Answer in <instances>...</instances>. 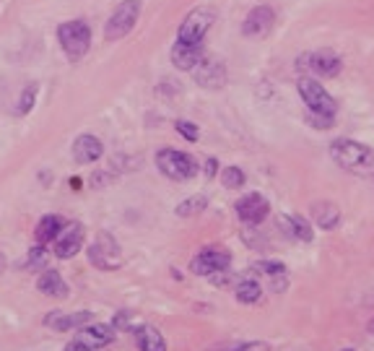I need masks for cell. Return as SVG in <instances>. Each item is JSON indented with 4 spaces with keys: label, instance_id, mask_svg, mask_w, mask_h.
I'll use <instances>...</instances> for the list:
<instances>
[{
    "label": "cell",
    "instance_id": "cell-1",
    "mask_svg": "<svg viewBox=\"0 0 374 351\" xmlns=\"http://www.w3.org/2000/svg\"><path fill=\"white\" fill-rule=\"evenodd\" d=\"M330 153H333V159L341 167L351 169V172H372L374 169V151L369 146L359 144V141H351V138H338V141H333Z\"/></svg>",
    "mask_w": 374,
    "mask_h": 351
},
{
    "label": "cell",
    "instance_id": "cell-2",
    "mask_svg": "<svg viewBox=\"0 0 374 351\" xmlns=\"http://www.w3.org/2000/svg\"><path fill=\"white\" fill-rule=\"evenodd\" d=\"M57 39H60L62 53L68 55L70 60H81L92 47V26L84 18L65 21L57 26Z\"/></svg>",
    "mask_w": 374,
    "mask_h": 351
},
{
    "label": "cell",
    "instance_id": "cell-3",
    "mask_svg": "<svg viewBox=\"0 0 374 351\" xmlns=\"http://www.w3.org/2000/svg\"><path fill=\"white\" fill-rule=\"evenodd\" d=\"M216 21V11L214 8H206L200 6L195 11L185 16V21L180 23V31H177V42H182V45H200L203 37L208 34V29L214 26Z\"/></svg>",
    "mask_w": 374,
    "mask_h": 351
},
{
    "label": "cell",
    "instance_id": "cell-4",
    "mask_svg": "<svg viewBox=\"0 0 374 351\" xmlns=\"http://www.w3.org/2000/svg\"><path fill=\"white\" fill-rule=\"evenodd\" d=\"M138 16H141V0H123L109 16L107 26H104V39L115 42V39L128 37L130 31L136 29Z\"/></svg>",
    "mask_w": 374,
    "mask_h": 351
},
{
    "label": "cell",
    "instance_id": "cell-5",
    "mask_svg": "<svg viewBox=\"0 0 374 351\" xmlns=\"http://www.w3.org/2000/svg\"><path fill=\"white\" fill-rule=\"evenodd\" d=\"M156 167L161 175L172 177V180H190L198 172V164L190 153L175 151V148H161L156 153Z\"/></svg>",
    "mask_w": 374,
    "mask_h": 351
},
{
    "label": "cell",
    "instance_id": "cell-6",
    "mask_svg": "<svg viewBox=\"0 0 374 351\" xmlns=\"http://www.w3.org/2000/svg\"><path fill=\"white\" fill-rule=\"evenodd\" d=\"M299 94L312 115H325V117H336V99L325 92V86L312 81V78H302L299 81Z\"/></svg>",
    "mask_w": 374,
    "mask_h": 351
},
{
    "label": "cell",
    "instance_id": "cell-7",
    "mask_svg": "<svg viewBox=\"0 0 374 351\" xmlns=\"http://www.w3.org/2000/svg\"><path fill=\"white\" fill-rule=\"evenodd\" d=\"M89 258L101 271H117V268L123 266V252H120V244L115 242L112 234L97 237V242L89 247Z\"/></svg>",
    "mask_w": 374,
    "mask_h": 351
},
{
    "label": "cell",
    "instance_id": "cell-8",
    "mask_svg": "<svg viewBox=\"0 0 374 351\" xmlns=\"http://www.w3.org/2000/svg\"><path fill=\"white\" fill-rule=\"evenodd\" d=\"M231 263V255L221 247H206L200 250L190 263V271L195 276H214V274H221L226 271Z\"/></svg>",
    "mask_w": 374,
    "mask_h": 351
},
{
    "label": "cell",
    "instance_id": "cell-9",
    "mask_svg": "<svg viewBox=\"0 0 374 351\" xmlns=\"http://www.w3.org/2000/svg\"><path fill=\"white\" fill-rule=\"evenodd\" d=\"M273 23H275V14L273 8L268 6H258L252 8L247 14L245 23H242V34L250 39H265L270 31H273Z\"/></svg>",
    "mask_w": 374,
    "mask_h": 351
},
{
    "label": "cell",
    "instance_id": "cell-10",
    "mask_svg": "<svg viewBox=\"0 0 374 351\" xmlns=\"http://www.w3.org/2000/svg\"><path fill=\"white\" fill-rule=\"evenodd\" d=\"M84 247V227L78 222L65 224L60 230V234L55 237V255L57 258H73Z\"/></svg>",
    "mask_w": 374,
    "mask_h": 351
},
{
    "label": "cell",
    "instance_id": "cell-11",
    "mask_svg": "<svg viewBox=\"0 0 374 351\" xmlns=\"http://www.w3.org/2000/svg\"><path fill=\"white\" fill-rule=\"evenodd\" d=\"M192 70H195L198 86H203V89H221L226 84V65L216 58H203Z\"/></svg>",
    "mask_w": 374,
    "mask_h": 351
},
{
    "label": "cell",
    "instance_id": "cell-12",
    "mask_svg": "<svg viewBox=\"0 0 374 351\" xmlns=\"http://www.w3.org/2000/svg\"><path fill=\"white\" fill-rule=\"evenodd\" d=\"M237 216L242 219L245 224H260L263 219H265L268 214H270V203H268L260 193H250V195H245V198L237 200Z\"/></svg>",
    "mask_w": 374,
    "mask_h": 351
},
{
    "label": "cell",
    "instance_id": "cell-13",
    "mask_svg": "<svg viewBox=\"0 0 374 351\" xmlns=\"http://www.w3.org/2000/svg\"><path fill=\"white\" fill-rule=\"evenodd\" d=\"M307 68L312 70V73H317V76H325V78H333L341 73V68H343V60H341V55L330 53V50H320V53H312L309 58H307Z\"/></svg>",
    "mask_w": 374,
    "mask_h": 351
},
{
    "label": "cell",
    "instance_id": "cell-14",
    "mask_svg": "<svg viewBox=\"0 0 374 351\" xmlns=\"http://www.w3.org/2000/svg\"><path fill=\"white\" fill-rule=\"evenodd\" d=\"M101 153H104V146L97 136H84L76 138V144H73V156H76L78 164H94V161L101 159Z\"/></svg>",
    "mask_w": 374,
    "mask_h": 351
},
{
    "label": "cell",
    "instance_id": "cell-15",
    "mask_svg": "<svg viewBox=\"0 0 374 351\" xmlns=\"http://www.w3.org/2000/svg\"><path fill=\"white\" fill-rule=\"evenodd\" d=\"M94 315L92 313H53L45 318V325L47 328H55L65 333V330H73V328H84L86 323H92Z\"/></svg>",
    "mask_w": 374,
    "mask_h": 351
},
{
    "label": "cell",
    "instance_id": "cell-16",
    "mask_svg": "<svg viewBox=\"0 0 374 351\" xmlns=\"http://www.w3.org/2000/svg\"><path fill=\"white\" fill-rule=\"evenodd\" d=\"M78 341L86 346H107L115 341V325H104V323H86L81 328V336Z\"/></svg>",
    "mask_w": 374,
    "mask_h": 351
},
{
    "label": "cell",
    "instance_id": "cell-17",
    "mask_svg": "<svg viewBox=\"0 0 374 351\" xmlns=\"http://www.w3.org/2000/svg\"><path fill=\"white\" fill-rule=\"evenodd\" d=\"M133 336H136V344L141 351H167V338L153 325H136Z\"/></svg>",
    "mask_w": 374,
    "mask_h": 351
},
{
    "label": "cell",
    "instance_id": "cell-18",
    "mask_svg": "<svg viewBox=\"0 0 374 351\" xmlns=\"http://www.w3.org/2000/svg\"><path fill=\"white\" fill-rule=\"evenodd\" d=\"M37 289L47 297H55V299H62L68 297V284L62 281V276L55 271V268H47L42 271V276L37 279Z\"/></svg>",
    "mask_w": 374,
    "mask_h": 351
},
{
    "label": "cell",
    "instance_id": "cell-19",
    "mask_svg": "<svg viewBox=\"0 0 374 351\" xmlns=\"http://www.w3.org/2000/svg\"><path fill=\"white\" fill-rule=\"evenodd\" d=\"M200 60H203L200 45H182V42H177V45L172 47V63H175V68L192 70Z\"/></svg>",
    "mask_w": 374,
    "mask_h": 351
},
{
    "label": "cell",
    "instance_id": "cell-20",
    "mask_svg": "<svg viewBox=\"0 0 374 351\" xmlns=\"http://www.w3.org/2000/svg\"><path fill=\"white\" fill-rule=\"evenodd\" d=\"M65 227V222H62V216H57V214H47V216H42L39 219V224H37V242L39 244H45V242H55V237L60 234V230Z\"/></svg>",
    "mask_w": 374,
    "mask_h": 351
},
{
    "label": "cell",
    "instance_id": "cell-21",
    "mask_svg": "<svg viewBox=\"0 0 374 351\" xmlns=\"http://www.w3.org/2000/svg\"><path fill=\"white\" fill-rule=\"evenodd\" d=\"M312 211H314V224L325 232L336 230L338 222H341V211H338L336 203H314Z\"/></svg>",
    "mask_w": 374,
    "mask_h": 351
},
{
    "label": "cell",
    "instance_id": "cell-22",
    "mask_svg": "<svg viewBox=\"0 0 374 351\" xmlns=\"http://www.w3.org/2000/svg\"><path fill=\"white\" fill-rule=\"evenodd\" d=\"M281 227L286 230V234L297 237L302 242H312L314 239L312 224H307L304 219H299V216H281Z\"/></svg>",
    "mask_w": 374,
    "mask_h": 351
},
{
    "label": "cell",
    "instance_id": "cell-23",
    "mask_svg": "<svg viewBox=\"0 0 374 351\" xmlns=\"http://www.w3.org/2000/svg\"><path fill=\"white\" fill-rule=\"evenodd\" d=\"M237 299L242 302V305H255V302H260V297H263V286H260L255 279H242V281L237 284Z\"/></svg>",
    "mask_w": 374,
    "mask_h": 351
},
{
    "label": "cell",
    "instance_id": "cell-24",
    "mask_svg": "<svg viewBox=\"0 0 374 351\" xmlns=\"http://www.w3.org/2000/svg\"><path fill=\"white\" fill-rule=\"evenodd\" d=\"M203 208H208V200L206 195H192V198L182 200L180 206H177V216H198L203 214Z\"/></svg>",
    "mask_w": 374,
    "mask_h": 351
},
{
    "label": "cell",
    "instance_id": "cell-25",
    "mask_svg": "<svg viewBox=\"0 0 374 351\" xmlns=\"http://www.w3.org/2000/svg\"><path fill=\"white\" fill-rule=\"evenodd\" d=\"M37 92H39L37 84H29L26 89H23L21 97H18V107H16V112H18V115H26V112H31L34 102H37Z\"/></svg>",
    "mask_w": 374,
    "mask_h": 351
},
{
    "label": "cell",
    "instance_id": "cell-26",
    "mask_svg": "<svg viewBox=\"0 0 374 351\" xmlns=\"http://www.w3.org/2000/svg\"><path fill=\"white\" fill-rule=\"evenodd\" d=\"M221 183H224V188H231V190H234V188H242V185H245V172L239 167H226L221 172Z\"/></svg>",
    "mask_w": 374,
    "mask_h": 351
},
{
    "label": "cell",
    "instance_id": "cell-27",
    "mask_svg": "<svg viewBox=\"0 0 374 351\" xmlns=\"http://www.w3.org/2000/svg\"><path fill=\"white\" fill-rule=\"evenodd\" d=\"M252 268H255V271H260V274L270 276V279H273V276L286 274V266H283V263H278V260H258V263H255Z\"/></svg>",
    "mask_w": 374,
    "mask_h": 351
},
{
    "label": "cell",
    "instance_id": "cell-28",
    "mask_svg": "<svg viewBox=\"0 0 374 351\" xmlns=\"http://www.w3.org/2000/svg\"><path fill=\"white\" fill-rule=\"evenodd\" d=\"M175 125H177V133H180L182 138H187V141H192V144L198 141L200 133H198V125H195V122H190V120H177Z\"/></svg>",
    "mask_w": 374,
    "mask_h": 351
},
{
    "label": "cell",
    "instance_id": "cell-29",
    "mask_svg": "<svg viewBox=\"0 0 374 351\" xmlns=\"http://www.w3.org/2000/svg\"><path fill=\"white\" fill-rule=\"evenodd\" d=\"M47 260V252H45V244L42 247H34V250L29 252V266L31 268H42Z\"/></svg>",
    "mask_w": 374,
    "mask_h": 351
},
{
    "label": "cell",
    "instance_id": "cell-30",
    "mask_svg": "<svg viewBox=\"0 0 374 351\" xmlns=\"http://www.w3.org/2000/svg\"><path fill=\"white\" fill-rule=\"evenodd\" d=\"M231 351H270V346L263 344V341H252V344H242V346H237V349H231Z\"/></svg>",
    "mask_w": 374,
    "mask_h": 351
},
{
    "label": "cell",
    "instance_id": "cell-31",
    "mask_svg": "<svg viewBox=\"0 0 374 351\" xmlns=\"http://www.w3.org/2000/svg\"><path fill=\"white\" fill-rule=\"evenodd\" d=\"M309 120L314 122V128H320V130H325V128H330V122H333V117H325V115H312Z\"/></svg>",
    "mask_w": 374,
    "mask_h": 351
},
{
    "label": "cell",
    "instance_id": "cell-32",
    "mask_svg": "<svg viewBox=\"0 0 374 351\" xmlns=\"http://www.w3.org/2000/svg\"><path fill=\"white\" fill-rule=\"evenodd\" d=\"M203 172H206L208 180H214L216 172H219V159H208L206 161V169H203Z\"/></svg>",
    "mask_w": 374,
    "mask_h": 351
},
{
    "label": "cell",
    "instance_id": "cell-33",
    "mask_svg": "<svg viewBox=\"0 0 374 351\" xmlns=\"http://www.w3.org/2000/svg\"><path fill=\"white\" fill-rule=\"evenodd\" d=\"M65 351H97V349H94V346L81 344V341H70V344L65 346Z\"/></svg>",
    "mask_w": 374,
    "mask_h": 351
},
{
    "label": "cell",
    "instance_id": "cell-34",
    "mask_svg": "<svg viewBox=\"0 0 374 351\" xmlns=\"http://www.w3.org/2000/svg\"><path fill=\"white\" fill-rule=\"evenodd\" d=\"M369 333H372V336H374V320L369 323Z\"/></svg>",
    "mask_w": 374,
    "mask_h": 351
},
{
    "label": "cell",
    "instance_id": "cell-35",
    "mask_svg": "<svg viewBox=\"0 0 374 351\" xmlns=\"http://www.w3.org/2000/svg\"><path fill=\"white\" fill-rule=\"evenodd\" d=\"M3 266H6V260H3V255H0V271H3Z\"/></svg>",
    "mask_w": 374,
    "mask_h": 351
},
{
    "label": "cell",
    "instance_id": "cell-36",
    "mask_svg": "<svg viewBox=\"0 0 374 351\" xmlns=\"http://www.w3.org/2000/svg\"><path fill=\"white\" fill-rule=\"evenodd\" d=\"M343 351H351V349H343Z\"/></svg>",
    "mask_w": 374,
    "mask_h": 351
}]
</instances>
